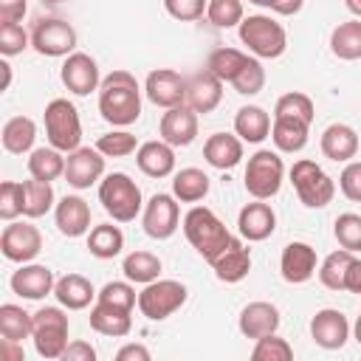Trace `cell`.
<instances>
[{"label":"cell","mask_w":361,"mask_h":361,"mask_svg":"<svg viewBox=\"0 0 361 361\" xmlns=\"http://www.w3.org/2000/svg\"><path fill=\"white\" fill-rule=\"evenodd\" d=\"M99 113L113 127H130L141 116V87L130 71H113L99 85Z\"/></svg>","instance_id":"1"},{"label":"cell","mask_w":361,"mask_h":361,"mask_svg":"<svg viewBox=\"0 0 361 361\" xmlns=\"http://www.w3.org/2000/svg\"><path fill=\"white\" fill-rule=\"evenodd\" d=\"M183 234L189 240V245L206 259L212 262L234 237L226 228V223L209 209V206H192L183 214Z\"/></svg>","instance_id":"2"},{"label":"cell","mask_w":361,"mask_h":361,"mask_svg":"<svg viewBox=\"0 0 361 361\" xmlns=\"http://www.w3.org/2000/svg\"><path fill=\"white\" fill-rule=\"evenodd\" d=\"M240 42L257 56V59H276L288 48V34L282 23H276L268 14H248L237 25Z\"/></svg>","instance_id":"3"},{"label":"cell","mask_w":361,"mask_h":361,"mask_svg":"<svg viewBox=\"0 0 361 361\" xmlns=\"http://www.w3.org/2000/svg\"><path fill=\"white\" fill-rule=\"evenodd\" d=\"M99 203L116 223H130L144 209L141 189L127 172H110L104 180H99Z\"/></svg>","instance_id":"4"},{"label":"cell","mask_w":361,"mask_h":361,"mask_svg":"<svg viewBox=\"0 0 361 361\" xmlns=\"http://www.w3.org/2000/svg\"><path fill=\"white\" fill-rule=\"evenodd\" d=\"M68 330H71V322L65 316L62 307H39L34 313V330H31V341H34V350L39 358H62L65 347L71 344L68 341Z\"/></svg>","instance_id":"5"},{"label":"cell","mask_w":361,"mask_h":361,"mask_svg":"<svg viewBox=\"0 0 361 361\" xmlns=\"http://www.w3.org/2000/svg\"><path fill=\"white\" fill-rule=\"evenodd\" d=\"M285 180V164L274 149H257L245 164V192L254 200H271Z\"/></svg>","instance_id":"6"},{"label":"cell","mask_w":361,"mask_h":361,"mask_svg":"<svg viewBox=\"0 0 361 361\" xmlns=\"http://www.w3.org/2000/svg\"><path fill=\"white\" fill-rule=\"evenodd\" d=\"M290 183L299 195V200L307 209H324L327 203H333L336 197V183L333 178L310 158H299L290 166Z\"/></svg>","instance_id":"7"},{"label":"cell","mask_w":361,"mask_h":361,"mask_svg":"<svg viewBox=\"0 0 361 361\" xmlns=\"http://www.w3.org/2000/svg\"><path fill=\"white\" fill-rule=\"evenodd\" d=\"M45 135L48 144L62 152H73L79 147L82 121H79V110L68 99H51L45 104Z\"/></svg>","instance_id":"8"},{"label":"cell","mask_w":361,"mask_h":361,"mask_svg":"<svg viewBox=\"0 0 361 361\" xmlns=\"http://www.w3.org/2000/svg\"><path fill=\"white\" fill-rule=\"evenodd\" d=\"M186 285L178 279H155L149 285H144V290L138 293V310L141 316H147L149 322H164L172 313H178L186 305Z\"/></svg>","instance_id":"9"},{"label":"cell","mask_w":361,"mask_h":361,"mask_svg":"<svg viewBox=\"0 0 361 361\" xmlns=\"http://www.w3.org/2000/svg\"><path fill=\"white\" fill-rule=\"evenodd\" d=\"M31 48L42 56H68L76 48V28L62 17H37L31 25Z\"/></svg>","instance_id":"10"},{"label":"cell","mask_w":361,"mask_h":361,"mask_svg":"<svg viewBox=\"0 0 361 361\" xmlns=\"http://www.w3.org/2000/svg\"><path fill=\"white\" fill-rule=\"evenodd\" d=\"M141 226H144V234H147V237H152V240H169V237L178 231V226H180V206H178V197H175V195H166V192L152 195V197L144 203Z\"/></svg>","instance_id":"11"},{"label":"cell","mask_w":361,"mask_h":361,"mask_svg":"<svg viewBox=\"0 0 361 361\" xmlns=\"http://www.w3.org/2000/svg\"><path fill=\"white\" fill-rule=\"evenodd\" d=\"M0 251L8 262H20V265L31 262L42 251V234L37 226H31L25 220L23 223L11 220L0 234Z\"/></svg>","instance_id":"12"},{"label":"cell","mask_w":361,"mask_h":361,"mask_svg":"<svg viewBox=\"0 0 361 361\" xmlns=\"http://www.w3.org/2000/svg\"><path fill=\"white\" fill-rule=\"evenodd\" d=\"M62 85L73 93V96H90L93 90H99L102 76H99V65L90 54L85 51H73L65 56L62 62Z\"/></svg>","instance_id":"13"},{"label":"cell","mask_w":361,"mask_h":361,"mask_svg":"<svg viewBox=\"0 0 361 361\" xmlns=\"http://www.w3.org/2000/svg\"><path fill=\"white\" fill-rule=\"evenodd\" d=\"M144 96L155 107H164V110L186 104V79L178 71H172V68L149 71V76L144 82Z\"/></svg>","instance_id":"14"},{"label":"cell","mask_w":361,"mask_h":361,"mask_svg":"<svg viewBox=\"0 0 361 361\" xmlns=\"http://www.w3.org/2000/svg\"><path fill=\"white\" fill-rule=\"evenodd\" d=\"M104 175V155L93 147H76L65 158V180L73 189H90Z\"/></svg>","instance_id":"15"},{"label":"cell","mask_w":361,"mask_h":361,"mask_svg":"<svg viewBox=\"0 0 361 361\" xmlns=\"http://www.w3.org/2000/svg\"><path fill=\"white\" fill-rule=\"evenodd\" d=\"M279 271H282V279L290 282V285H302L307 282L316 271H319V257H316V248L310 243H302V240H293L282 248V257H279Z\"/></svg>","instance_id":"16"},{"label":"cell","mask_w":361,"mask_h":361,"mask_svg":"<svg viewBox=\"0 0 361 361\" xmlns=\"http://www.w3.org/2000/svg\"><path fill=\"white\" fill-rule=\"evenodd\" d=\"M310 338L322 350H341L350 338V322L336 307H322L310 319Z\"/></svg>","instance_id":"17"},{"label":"cell","mask_w":361,"mask_h":361,"mask_svg":"<svg viewBox=\"0 0 361 361\" xmlns=\"http://www.w3.org/2000/svg\"><path fill=\"white\" fill-rule=\"evenodd\" d=\"M11 290L23 299H31V302H39L45 299L48 293H54V271L48 265H37V262H23L20 271L11 274Z\"/></svg>","instance_id":"18"},{"label":"cell","mask_w":361,"mask_h":361,"mask_svg":"<svg viewBox=\"0 0 361 361\" xmlns=\"http://www.w3.org/2000/svg\"><path fill=\"white\" fill-rule=\"evenodd\" d=\"M158 135H161L166 144H172V147H189V144L197 138V113H195L189 104L169 107V110L161 116Z\"/></svg>","instance_id":"19"},{"label":"cell","mask_w":361,"mask_h":361,"mask_svg":"<svg viewBox=\"0 0 361 361\" xmlns=\"http://www.w3.org/2000/svg\"><path fill=\"white\" fill-rule=\"evenodd\" d=\"M223 85L226 82H220L209 68H203V71H197V73H192L189 79H186V104L200 116H206V113H212L220 102H223Z\"/></svg>","instance_id":"20"},{"label":"cell","mask_w":361,"mask_h":361,"mask_svg":"<svg viewBox=\"0 0 361 361\" xmlns=\"http://www.w3.org/2000/svg\"><path fill=\"white\" fill-rule=\"evenodd\" d=\"M276 228V212L265 203V200H254V203H245L237 214V231L243 240L248 243H262L274 234Z\"/></svg>","instance_id":"21"},{"label":"cell","mask_w":361,"mask_h":361,"mask_svg":"<svg viewBox=\"0 0 361 361\" xmlns=\"http://www.w3.org/2000/svg\"><path fill=\"white\" fill-rule=\"evenodd\" d=\"M279 307L271 305V302H248L243 310H240V319H237V327L245 338H262L268 333H276L279 330Z\"/></svg>","instance_id":"22"},{"label":"cell","mask_w":361,"mask_h":361,"mask_svg":"<svg viewBox=\"0 0 361 361\" xmlns=\"http://www.w3.org/2000/svg\"><path fill=\"white\" fill-rule=\"evenodd\" d=\"M209 265H212V271H214V276L220 282L234 285V282H243L248 276V271H251V251L243 245V240L234 237Z\"/></svg>","instance_id":"23"},{"label":"cell","mask_w":361,"mask_h":361,"mask_svg":"<svg viewBox=\"0 0 361 361\" xmlns=\"http://www.w3.org/2000/svg\"><path fill=\"white\" fill-rule=\"evenodd\" d=\"M54 220H56L59 234H65V237H82V234L90 231V206L79 195H65L54 206Z\"/></svg>","instance_id":"24"},{"label":"cell","mask_w":361,"mask_h":361,"mask_svg":"<svg viewBox=\"0 0 361 361\" xmlns=\"http://www.w3.org/2000/svg\"><path fill=\"white\" fill-rule=\"evenodd\" d=\"M319 147H322V155L324 158H330V161H336V164H347V161H353L355 155H358V147H361V138H358V133L350 127V124H330L324 133H322V141H319Z\"/></svg>","instance_id":"25"},{"label":"cell","mask_w":361,"mask_h":361,"mask_svg":"<svg viewBox=\"0 0 361 361\" xmlns=\"http://www.w3.org/2000/svg\"><path fill=\"white\" fill-rule=\"evenodd\" d=\"M203 158L214 169H234L243 161V138L237 133H212L203 141Z\"/></svg>","instance_id":"26"},{"label":"cell","mask_w":361,"mask_h":361,"mask_svg":"<svg viewBox=\"0 0 361 361\" xmlns=\"http://www.w3.org/2000/svg\"><path fill=\"white\" fill-rule=\"evenodd\" d=\"M135 164L147 178H169L175 172V147L164 138L144 141L135 149Z\"/></svg>","instance_id":"27"},{"label":"cell","mask_w":361,"mask_h":361,"mask_svg":"<svg viewBox=\"0 0 361 361\" xmlns=\"http://www.w3.org/2000/svg\"><path fill=\"white\" fill-rule=\"evenodd\" d=\"M90 327H93L96 333H102V336L124 338V336L133 330V310L96 302V305L90 307Z\"/></svg>","instance_id":"28"},{"label":"cell","mask_w":361,"mask_h":361,"mask_svg":"<svg viewBox=\"0 0 361 361\" xmlns=\"http://www.w3.org/2000/svg\"><path fill=\"white\" fill-rule=\"evenodd\" d=\"M54 296L68 310H85L96 299V290H93V282L87 276H82V274H65V276L56 279Z\"/></svg>","instance_id":"29"},{"label":"cell","mask_w":361,"mask_h":361,"mask_svg":"<svg viewBox=\"0 0 361 361\" xmlns=\"http://www.w3.org/2000/svg\"><path fill=\"white\" fill-rule=\"evenodd\" d=\"M271 116H268V110L265 107H259V104H243L240 110H237V116H234V133L243 138V141H248V144H259V141H265L268 135H271Z\"/></svg>","instance_id":"30"},{"label":"cell","mask_w":361,"mask_h":361,"mask_svg":"<svg viewBox=\"0 0 361 361\" xmlns=\"http://www.w3.org/2000/svg\"><path fill=\"white\" fill-rule=\"evenodd\" d=\"M307 133H310V124L307 121H299V118H288V116H274V124H271V138H274V147L279 152H302L305 144H307Z\"/></svg>","instance_id":"31"},{"label":"cell","mask_w":361,"mask_h":361,"mask_svg":"<svg viewBox=\"0 0 361 361\" xmlns=\"http://www.w3.org/2000/svg\"><path fill=\"white\" fill-rule=\"evenodd\" d=\"M3 147L6 152L11 155H25L34 149V141H37V124L34 118L28 116H11L6 124H3Z\"/></svg>","instance_id":"32"},{"label":"cell","mask_w":361,"mask_h":361,"mask_svg":"<svg viewBox=\"0 0 361 361\" xmlns=\"http://www.w3.org/2000/svg\"><path fill=\"white\" fill-rule=\"evenodd\" d=\"M330 51H333V56H338L344 62L361 59V20L358 17L338 23L330 31Z\"/></svg>","instance_id":"33"},{"label":"cell","mask_w":361,"mask_h":361,"mask_svg":"<svg viewBox=\"0 0 361 361\" xmlns=\"http://www.w3.org/2000/svg\"><path fill=\"white\" fill-rule=\"evenodd\" d=\"M209 175L197 166H186L180 172H175L172 178V195L180 200V203H200L206 195H209Z\"/></svg>","instance_id":"34"},{"label":"cell","mask_w":361,"mask_h":361,"mask_svg":"<svg viewBox=\"0 0 361 361\" xmlns=\"http://www.w3.org/2000/svg\"><path fill=\"white\" fill-rule=\"evenodd\" d=\"M124 248V234L113 223H99L87 231V251L99 259H113Z\"/></svg>","instance_id":"35"},{"label":"cell","mask_w":361,"mask_h":361,"mask_svg":"<svg viewBox=\"0 0 361 361\" xmlns=\"http://www.w3.org/2000/svg\"><path fill=\"white\" fill-rule=\"evenodd\" d=\"M28 175L37 180H56L65 175V155L56 147H37L28 155Z\"/></svg>","instance_id":"36"},{"label":"cell","mask_w":361,"mask_h":361,"mask_svg":"<svg viewBox=\"0 0 361 361\" xmlns=\"http://www.w3.org/2000/svg\"><path fill=\"white\" fill-rule=\"evenodd\" d=\"M31 330H34V313L23 310L20 305H0V336L8 338V341H25L31 338Z\"/></svg>","instance_id":"37"},{"label":"cell","mask_w":361,"mask_h":361,"mask_svg":"<svg viewBox=\"0 0 361 361\" xmlns=\"http://www.w3.org/2000/svg\"><path fill=\"white\" fill-rule=\"evenodd\" d=\"M121 271H124V279H130L135 285H149L161 276V259L152 251H133L124 257Z\"/></svg>","instance_id":"38"},{"label":"cell","mask_w":361,"mask_h":361,"mask_svg":"<svg viewBox=\"0 0 361 361\" xmlns=\"http://www.w3.org/2000/svg\"><path fill=\"white\" fill-rule=\"evenodd\" d=\"M353 257L355 254L347 251V248H338V251L327 254L322 259V265H319V282L324 288H330V290H344V285H347V268H350Z\"/></svg>","instance_id":"39"},{"label":"cell","mask_w":361,"mask_h":361,"mask_svg":"<svg viewBox=\"0 0 361 361\" xmlns=\"http://www.w3.org/2000/svg\"><path fill=\"white\" fill-rule=\"evenodd\" d=\"M245 62H248V54H243V51H237V48H217V51H212L209 54V59H206V68L220 79V82H234L237 79V73L245 68Z\"/></svg>","instance_id":"40"},{"label":"cell","mask_w":361,"mask_h":361,"mask_svg":"<svg viewBox=\"0 0 361 361\" xmlns=\"http://www.w3.org/2000/svg\"><path fill=\"white\" fill-rule=\"evenodd\" d=\"M23 186H25V209H23V217L37 220V217H42V214H48L54 209L56 195H54V186L48 180L31 178V180H23Z\"/></svg>","instance_id":"41"},{"label":"cell","mask_w":361,"mask_h":361,"mask_svg":"<svg viewBox=\"0 0 361 361\" xmlns=\"http://www.w3.org/2000/svg\"><path fill=\"white\" fill-rule=\"evenodd\" d=\"M274 116H288V118H299V121L313 124L316 107H313V99H310L307 93L290 90V93H285V96L276 99V104H274Z\"/></svg>","instance_id":"42"},{"label":"cell","mask_w":361,"mask_h":361,"mask_svg":"<svg viewBox=\"0 0 361 361\" xmlns=\"http://www.w3.org/2000/svg\"><path fill=\"white\" fill-rule=\"evenodd\" d=\"M138 147H141L138 138H135L133 133H127V130L104 133V135H99V141H96V149H99L104 158H127V155H133Z\"/></svg>","instance_id":"43"},{"label":"cell","mask_w":361,"mask_h":361,"mask_svg":"<svg viewBox=\"0 0 361 361\" xmlns=\"http://www.w3.org/2000/svg\"><path fill=\"white\" fill-rule=\"evenodd\" d=\"M251 358L254 361H290L293 347L288 344V338H282L276 333H268V336L257 338V344L251 350Z\"/></svg>","instance_id":"44"},{"label":"cell","mask_w":361,"mask_h":361,"mask_svg":"<svg viewBox=\"0 0 361 361\" xmlns=\"http://www.w3.org/2000/svg\"><path fill=\"white\" fill-rule=\"evenodd\" d=\"M206 20L214 28H234L243 23V3L240 0H209Z\"/></svg>","instance_id":"45"},{"label":"cell","mask_w":361,"mask_h":361,"mask_svg":"<svg viewBox=\"0 0 361 361\" xmlns=\"http://www.w3.org/2000/svg\"><path fill=\"white\" fill-rule=\"evenodd\" d=\"M333 234H336L341 248L358 254L361 251V214H353V212L338 214L333 223Z\"/></svg>","instance_id":"46"},{"label":"cell","mask_w":361,"mask_h":361,"mask_svg":"<svg viewBox=\"0 0 361 361\" xmlns=\"http://www.w3.org/2000/svg\"><path fill=\"white\" fill-rule=\"evenodd\" d=\"M25 209V186L20 180H3L0 183V217L6 223L17 220Z\"/></svg>","instance_id":"47"},{"label":"cell","mask_w":361,"mask_h":361,"mask_svg":"<svg viewBox=\"0 0 361 361\" xmlns=\"http://www.w3.org/2000/svg\"><path fill=\"white\" fill-rule=\"evenodd\" d=\"M96 302H104V305H116V307H124V310H133L138 305V293L133 288L130 279H113L107 282L99 293H96Z\"/></svg>","instance_id":"48"},{"label":"cell","mask_w":361,"mask_h":361,"mask_svg":"<svg viewBox=\"0 0 361 361\" xmlns=\"http://www.w3.org/2000/svg\"><path fill=\"white\" fill-rule=\"evenodd\" d=\"M231 87L240 93V96H257L262 87H265V68L257 56H248L245 68L237 73V79L231 82Z\"/></svg>","instance_id":"49"},{"label":"cell","mask_w":361,"mask_h":361,"mask_svg":"<svg viewBox=\"0 0 361 361\" xmlns=\"http://www.w3.org/2000/svg\"><path fill=\"white\" fill-rule=\"evenodd\" d=\"M28 45H31V34L20 23H0V54L6 59L23 54Z\"/></svg>","instance_id":"50"},{"label":"cell","mask_w":361,"mask_h":361,"mask_svg":"<svg viewBox=\"0 0 361 361\" xmlns=\"http://www.w3.org/2000/svg\"><path fill=\"white\" fill-rule=\"evenodd\" d=\"M209 0H164V8L169 17L180 20V23H195L206 14Z\"/></svg>","instance_id":"51"},{"label":"cell","mask_w":361,"mask_h":361,"mask_svg":"<svg viewBox=\"0 0 361 361\" xmlns=\"http://www.w3.org/2000/svg\"><path fill=\"white\" fill-rule=\"evenodd\" d=\"M338 189L347 200L361 203V161H347V166L338 175Z\"/></svg>","instance_id":"52"},{"label":"cell","mask_w":361,"mask_h":361,"mask_svg":"<svg viewBox=\"0 0 361 361\" xmlns=\"http://www.w3.org/2000/svg\"><path fill=\"white\" fill-rule=\"evenodd\" d=\"M25 0H0V23H20L25 17Z\"/></svg>","instance_id":"53"},{"label":"cell","mask_w":361,"mask_h":361,"mask_svg":"<svg viewBox=\"0 0 361 361\" xmlns=\"http://www.w3.org/2000/svg\"><path fill=\"white\" fill-rule=\"evenodd\" d=\"M65 361H96V350L87 341H71L62 353Z\"/></svg>","instance_id":"54"},{"label":"cell","mask_w":361,"mask_h":361,"mask_svg":"<svg viewBox=\"0 0 361 361\" xmlns=\"http://www.w3.org/2000/svg\"><path fill=\"white\" fill-rule=\"evenodd\" d=\"M302 6H305V0H265V8H271L279 17H293L302 11Z\"/></svg>","instance_id":"55"},{"label":"cell","mask_w":361,"mask_h":361,"mask_svg":"<svg viewBox=\"0 0 361 361\" xmlns=\"http://www.w3.org/2000/svg\"><path fill=\"white\" fill-rule=\"evenodd\" d=\"M116 361H149V350L144 344H124L116 353Z\"/></svg>","instance_id":"56"},{"label":"cell","mask_w":361,"mask_h":361,"mask_svg":"<svg viewBox=\"0 0 361 361\" xmlns=\"http://www.w3.org/2000/svg\"><path fill=\"white\" fill-rule=\"evenodd\" d=\"M344 290L361 296V259L358 257H353V262L347 268V285H344Z\"/></svg>","instance_id":"57"},{"label":"cell","mask_w":361,"mask_h":361,"mask_svg":"<svg viewBox=\"0 0 361 361\" xmlns=\"http://www.w3.org/2000/svg\"><path fill=\"white\" fill-rule=\"evenodd\" d=\"M0 355H3V358H11V361H23V350H20V341H8V338H3Z\"/></svg>","instance_id":"58"},{"label":"cell","mask_w":361,"mask_h":361,"mask_svg":"<svg viewBox=\"0 0 361 361\" xmlns=\"http://www.w3.org/2000/svg\"><path fill=\"white\" fill-rule=\"evenodd\" d=\"M0 71H3V90H8V85H11V65L6 62V56H3V62H0Z\"/></svg>","instance_id":"59"},{"label":"cell","mask_w":361,"mask_h":361,"mask_svg":"<svg viewBox=\"0 0 361 361\" xmlns=\"http://www.w3.org/2000/svg\"><path fill=\"white\" fill-rule=\"evenodd\" d=\"M344 3H347V8L361 20V0H344Z\"/></svg>","instance_id":"60"},{"label":"cell","mask_w":361,"mask_h":361,"mask_svg":"<svg viewBox=\"0 0 361 361\" xmlns=\"http://www.w3.org/2000/svg\"><path fill=\"white\" fill-rule=\"evenodd\" d=\"M353 336H355V341L361 344V316L355 319V324H353Z\"/></svg>","instance_id":"61"},{"label":"cell","mask_w":361,"mask_h":361,"mask_svg":"<svg viewBox=\"0 0 361 361\" xmlns=\"http://www.w3.org/2000/svg\"><path fill=\"white\" fill-rule=\"evenodd\" d=\"M42 3H48V6H56V3H65V0H42Z\"/></svg>","instance_id":"62"},{"label":"cell","mask_w":361,"mask_h":361,"mask_svg":"<svg viewBox=\"0 0 361 361\" xmlns=\"http://www.w3.org/2000/svg\"><path fill=\"white\" fill-rule=\"evenodd\" d=\"M248 3H254V6H265V0H248Z\"/></svg>","instance_id":"63"}]
</instances>
